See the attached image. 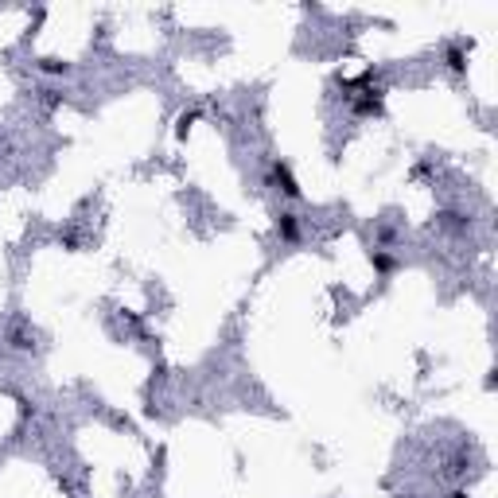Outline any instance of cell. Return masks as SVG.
<instances>
[{"label":"cell","instance_id":"cell-2","mask_svg":"<svg viewBox=\"0 0 498 498\" xmlns=\"http://www.w3.org/2000/svg\"><path fill=\"white\" fill-rule=\"evenodd\" d=\"M277 230H280V238H284V242H296V238H300V222H296V214H288V210H284V214L277 219Z\"/></svg>","mask_w":498,"mask_h":498},{"label":"cell","instance_id":"cell-1","mask_svg":"<svg viewBox=\"0 0 498 498\" xmlns=\"http://www.w3.org/2000/svg\"><path fill=\"white\" fill-rule=\"evenodd\" d=\"M269 183H273L280 195H288V199H300V183L292 179L288 164H273V168H269Z\"/></svg>","mask_w":498,"mask_h":498},{"label":"cell","instance_id":"cell-3","mask_svg":"<svg viewBox=\"0 0 498 498\" xmlns=\"http://www.w3.org/2000/svg\"><path fill=\"white\" fill-rule=\"evenodd\" d=\"M39 71H43V74H71V62H62V59H43V62H39Z\"/></svg>","mask_w":498,"mask_h":498},{"label":"cell","instance_id":"cell-4","mask_svg":"<svg viewBox=\"0 0 498 498\" xmlns=\"http://www.w3.org/2000/svg\"><path fill=\"white\" fill-rule=\"evenodd\" d=\"M448 62H451V71H463V51H460V47H451V51H448Z\"/></svg>","mask_w":498,"mask_h":498}]
</instances>
